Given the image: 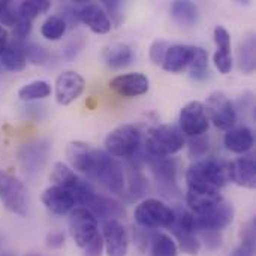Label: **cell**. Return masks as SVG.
I'll use <instances>...</instances> for the list:
<instances>
[{"instance_id":"obj_15","label":"cell","mask_w":256,"mask_h":256,"mask_svg":"<svg viewBox=\"0 0 256 256\" xmlns=\"http://www.w3.org/2000/svg\"><path fill=\"white\" fill-rule=\"evenodd\" d=\"M104 248L108 256H126L129 250V237L118 220L104 222Z\"/></svg>"},{"instance_id":"obj_32","label":"cell","mask_w":256,"mask_h":256,"mask_svg":"<svg viewBox=\"0 0 256 256\" xmlns=\"http://www.w3.org/2000/svg\"><path fill=\"white\" fill-rule=\"evenodd\" d=\"M50 8H51V2L48 0H26L20 3L16 10H18V15L33 21L38 15L48 12Z\"/></svg>"},{"instance_id":"obj_20","label":"cell","mask_w":256,"mask_h":256,"mask_svg":"<svg viewBox=\"0 0 256 256\" xmlns=\"http://www.w3.org/2000/svg\"><path fill=\"white\" fill-rule=\"evenodd\" d=\"M78 18L92 32L98 34H105L111 30V20L105 9L96 3H87L78 10Z\"/></svg>"},{"instance_id":"obj_40","label":"cell","mask_w":256,"mask_h":256,"mask_svg":"<svg viewBox=\"0 0 256 256\" xmlns=\"http://www.w3.org/2000/svg\"><path fill=\"white\" fill-rule=\"evenodd\" d=\"M32 32V21L18 15L16 22L14 24V38L18 42H22Z\"/></svg>"},{"instance_id":"obj_25","label":"cell","mask_w":256,"mask_h":256,"mask_svg":"<svg viewBox=\"0 0 256 256\" xmlns=\"http://www.w3.org/2000/svg\"><path fill=\"white\" fill-rule=\"evenodd\" d=\"M102 57L106 66L112 69H122V68H126L132 62L134 52H132V48L126 44H112L104 50Z\"/></svg>"},{"instance_id":"obj_13","label":"cell","mask_w":256,"mask_h":256,"mask_svg":"<svg viewBox=\"0 0 256 256\" xmlns=\"http://www.w3.org/2000/svg\"><path fill=\"white\" fill-rule=\"evenodd\" d=\"M50 156V142L39 140L22 146L18 152V160L27 174H38Z\"/></svg>"},{"instance_id":"obj_7","label":"cell","mask_w":256,"mask_h":256,"mask_svg":"<svg viewBox=\"0 0 256 256\" xmlns=\"http://www.w3.org/2000/svg\"><path fill=\"white\" fill-rule=\"evenodd\" d=\"M50 180L54 183V186L69 190L74 195L76 204H81V206H84L87 202V200L94 194L92 186L87 182H84L82 178H80L63 162H56L52 165L51 172H50Z\"/></svg>"},{"instance_id":"obj_10","label":"cell","mask_w":256,"mask_h":256,"mask_svg":"<svg viewBox=\"0 0 256 256\" xmlns=\"http://www.w3.org/2000/svg\"><path fill=\"white\" fill-rule=\"evenodd\" d=\"M69 232L76 246L86 248L98 234V219L84 207L74 208L69 216Z\"/></svg>"},{"instance_id":"obj_49","label":"cell","mask_w":256,"mask_h":256,"mask_svg":"<svg viewBox=\"0 0 256 256\" xmlns=\"http://www.w3.org/2000/svg\"><path fill=\"white\" fill-rule=\"evenodd\" d=\"M8 44H9V33L4 27L0 26V52L6 48Z\"/></svg>"},{"instance_id":"obj_26","label":"cell","mask_w":256,"mask_h":256,"mask_svg":"<svg viewBox=\"0 0 256 256\" xmlns=\"http://www.w3.org/2000/svg\"><path fill=\"white\" fill-rule=\"evenodd\" d=\"M256 50V39L255 33H249L243 40L238 44L237 50V57H238V68L243 74L250 75L255 70V51Z\"/></svg>"},{"instance_id":"obj_44","label":"cell","mask_w":256,"mask_h":256,"mask_svg":"<svg viewBox=\"0 0 256 256\" xmlns=\"http://www.w3.org/2000/svg\"><path fill=\"white\" fill-rule=\"evenodd\" d=\"M190 154L195 158H201L207 153L208 150V140H206L204 136H195V140L190 141Z\"/></svg>"},{"instance_id":"obj_51","label":"cell","mask_w":256,"mask_h":256,"mask_svg":"<svg viewBox=\"0 0 256 256\" xmlns=\"http://www.w3.org/2000/svg\"><path fill=\"white\" fill-rule=\"evenodd\" d=\"M2 256H10V255H2Z\"/></svg>"},{"instance_id":"obj_30","label":"cell","mask_w":256,"mask_h":256,"mask_svg":"<svg viewBox=\"0 0 256 256\" xmlns=\"http://www.w3.org/2000/svg\"><path fill=\"white\" fill-rule=\"evenodd\" d=\"M66 28H68L66 22L58 15H51L44 21L40 27V33L48 40H58L63 38Z\"/></svg>"},{"instance_id":"obj_4","label":"cell","mask_w":256,"mask_h":256,"mask_svg":"<svg viewBox=\"0 0 256 256\" xmlns=\"http://www.w3.org/2000/svg\"><path fill=\"white\" fill-rule=\"evenodd\" d=\"M142 134L135 124H122L105 138V150L111 158H134L141 147Z\"/></svg>"},{"instance_id":"obj_2","label":"cell","mask_w":256,"mask_h":256,"mask_svg":"<svg viewBox=\"0 0 256 256\" xmlns=\"http://www.w3.org/2000/svg\"><path fill=\"white\" fill-rule=\"evenodd\" d=\"M230 182L228 164L216 158H206L192 164L186 171L189 192L216 195Z\"/></svg>"},{"instance_id":"obj_36","label":"cell","mask_w":256,"mask_h":256,"mask_svg":"<svg viewBox=\"0 0 256 256\" xmlns=\"http://www.w3.org/2000/svg\"><path fill=\"white\" fill-rule=\"evenodd\" d=\"M24 54L32 64H45L50 58L48 51L38 44H24Z\"/></svg>"},{"instance_id":"obj_23","label":"cell","mask_w":256,"mask_h":256,"mask_svg":"<svg viewBox=\"0 0 256 256\" xmlns=\"http://www.w3.org/2000/svg\"><path fill=\"white\" fill-rule=\"evenodd\" d=\"M224 142L230 152L237 153V154H244L254 147L255 138L249 128L238 126V128H232V129L226 130Z\"/></svg>"},{"instance_id":"obj_19","label":"cell","mask_w":256,"mask_h":256,"mask_svg":"<svg viewBox=\"0 0 256 256\" xmlns=\"http://www.w3.org/2000/svg\"><path fill=\"white\" fill-rule=\"evenodd\" d=\"M84 206H86L84 208H87L96 219H102L104 222L112 219L117 220V218L124 214V210L120 202L98 194H93Z\"/></svg>"},{"instance_id":"obj_6","label":"cell","mask_w":256,"mask_h":256,"mask_svg":"<svg viewBox=\"0 0 256 256\" xmlns=\"http://www.w3.org/2000/svg\"><path fill=\"white\" fill-rule=\"evenodd\" d=\"M135 222L146 230L171 228L176 220L174 208L168 207L165 202L150 198L142 201L134 213Z\"/></svg>"},{"instance_id":"obj_45","label":"cell","mask_w":256,"mask_h":256,"mask_svg":"<svg viewBox=\"0 0 256 256\" xmlns=\"http://www.w3.org/2000/svg\"><path fill=\"white\" fill-rule=\"evenodd\" d=\"M86 256H102L104 252V238L100 234H98L86 248Z\"/></svg>"},{"instance_id":"obj_42","label":"cell","mask_w":256,"mask_h":256,"mask_svg":"<svg viewBox=\"0 0 256 256\" xmlns=\"http://www.w3.org/2000/svg\"><path fill=\"white\" fill-rule=\"evenodd\" d=\"M201 238L206 243V248L210 250H216L222 246V236L218 231H200Z\"/></svg>"},{"instance_id":"obj_17","label":"cell","mask_w":256,"mask_h":256,"mask_svg":"<svg viewBox=\"0 0 256 256\" xmlns=\"http://www.w3.org/2000/svg\"><path fill=\"white\" fill-rule=\"evenodd\" d=\"M230 168V180H232L237 186L246 189H255L256 186V162L252 154L242 156L231 164Z\"/></svg>"},{"instance_id":"obj_35","label":"cell","mask_w":256,"mask_h":256,"mask_svg":"<svg viewBox=\"0 0 256 256\" xmlns=\"http://www.w3.org/2000/svg\"><path fill=\"white\" fill-rule=\"evenodd\" d=\"M147 188V182L146 177L138 171V170H132L129 174V200H136L140 198Z\"/></svg>"},{"instance_id":"obj_43","label":"cell","mask_w":256,"mask_h":256,"mask_svg":"<svg viewBox=\"0 0 256 256\" xmlns=\"http://www.w3.org/2000/svg\"><path fill=\"white\" fill-rule=\"evenodd\" d=\"M84 38L82 36H78V38H74V39H70L69 42H68V45L64 46V57L66 58H69V60H72V58H75L78 54H80V51L84 48Z\"/></svg>"},{"instance_id":"obj_27","label":"cell","mask_w":256,"mask_h":256,"mask_svg":"<svg viewBox=\"0 0 256 256\" xmlns=\"http://www.w3.org/2000/svg\"><path fill=\"white\" fill-rule=\"evenodd\" d=\"M171 15L180 26L190 27L198 21V8L192 2H174L171 6Z\"/></svg>"},{"instance_id":"obj_3","label":"cell","mask_w":256,"mask_h":256,"mask_svg":"<svg viewBox=\"0 0 256 256\" xmlns=\"http://www.w3.org/2000/svg\"><path fill=\"white\" fill-rule=\"evenodd\" d=\"M144 146L148 156L168 158L183 148L184 138L182 130H178L176 126L159 124L148 130Z\"/></svg>"},{"instance_id":"obj_5","label":"cell","mask_w":256,"mask_h":256,"mask_svg":"<svg viewBox=\"0 0 256 256\" xmlns=\"http://www.w3.org/2000/svg\"><path fill=\"white\" fill-rule=\"evenodd\" d=\"M0 201L3 207L21 218L28 213V192L21 180L6 171H0Z\"/></svg>"},{"instance_id":"obj_48","label":"cell","mask_w":256,"mask_h":256,"mask_svg":"<svg viewBox=\"0 0 256 256\" xmlns=\"http://www.w3.org/2000/svg\"><path fill=\"white\" fill-rule=\"evenodd\" d=\"M104 8H105V12L108 14L110 12V15L116 20V22H118L120 21V8H122V2H118V0H116V2H104Z\"/></svg>"},{"instance_id":"obj_9","label":"cell","mask_w":256,"mask_h":256,"mask_svg":"<svg viewBox=\"0 0 256 256\" xmlns=\"http://www.w3.org/2000/svg\"><path fill=\"white\" fill-rule=\"evenodd\" d=\"M208 122L220 130H230L237 122V112L231 99L224 92H213L204 105Z\"/></svg>"},{"instance_id":"obj_18","label":"cell","mask_w":256,"mask_h":256,"mask_svg":"<svg viewBox=\"0 0 256 256\" xmlns=\"http://www.w3.org/2000/svg\"><path fill=\"white\" fill-rule=\"evenodd\" d=\"M42 204L51 213L63 216L68 212L74 210L76 201L69 190L58 188V186H50L42 194Z\"/></svg>"},{"instance_id":"obj_34","label":"cell","mask_w":256,"mask_h":256,"mask_svg":"<svg viewBox=\"0 0 256 256\" xmlns=\"http://www.w3.org/2000/svg\"><path fill=\"white\" fill-rule=\"evenodd\" d=\"M177 252L178 248L170 236L159 234L153 238L152 256H177Z\"/></svg>"},{"instance_id":"obj_21","label":"cell","mask_w":256,"mask_h":256,"mask_svg":"<svg viewBox=\"0 0 256 256\" xmlns=\"http://www.w3.org/2000/svg\"><path fill=\"white\" fill-rule=\"evenodd\" d=\"M195 46L192 45H170V48L165 52L162 68L166 72L177 74L182 72L184 68H188L194 58Z\"/></svg>"},{"instance_id":"obj_29","label":"cell","mask_w":256,"mask_h":256,"mask_svg":"<svg viewBox=\"0 0 256 256\" xmlns=\"http://www.w3.org/2000/svg\"><path fill=\"white\" fill-rule=\"evenodd\" d=\"M178 242V248L183 250V254L190 256H196L201 250V242L196 237V232L182 231V230H171Z\"/></svg>"},{"instance_id":"obj_8","label":"cell","mask_w":256,"mask_h":256,"mask_svg":"<svg viewBox=\"0 0 256 256\" xmlns=\"http://www.w3.org/2000/svg\"><path fill=\"white\" fill-rule=\"evenodd\" d=\"M93 178H96L111 194L120 196L124 195V186H126L124 170L120 165V162H117L108 153L100 152Z\"/></svg>"},{"instance_id":"obj_11","label":"cell","mask_w":256,"mask_h":256,"mask_svg":"<svg viewBox=\"0 0 256 256\" xmlns=\"http://www.w3.org/2000/svg\"><path fill=\"white\" fill-rule=\"evenodd\" d=\"M100 150L93 148L90 144L82 141H70L66 147V158L70 166L93 178Z\"/></svg>"},{"instance_id":"obj_1","label":"cell","mask_w":256,"mask_h":256,"mask_svg":"<svg viewBox=\"0 0 256 256\" xmlns=\"http://www.w3.org/2000/svg\"><path fill=\"white\" fill-rule=\"evenodd\" d=\"M190 213L195 218L196 231H218L220 232L234 220V208L225 201L220 194L201 195L188 192L186 196Z\"/></svg>"},{"instance_id":"obj_31","label":"cell","mask_w":256,"mask_h":256,"mask_svg":"<svg viewBox=\"0 0 256 256\" xmlns=\"http://www.w3.org/2000/svg\"><path fill=\"white\" fill-rule=\"evenodd\" d=\"M190 76L195 80H206L208 76V54L204 48L195 46L194 58L190 62Z\"/></svg>"},{"instance_id":"obj_24","label":"cell","mask_w":256,"mask_h":256,"mask_svg":"<svg viewBox=\"0 0 256 256\" xmlns=\"http://www.w3.org/2000/svg\"><path fill=\"white\" fill-rule=\"evenodd\" d=\"M0 63L4 69L10 72H20L26 69L27 58L24 54V44L14 40L6 45V48L0 52Z\"/></svg>"},{"instance_id":"obj_46","label":"cell","mask_w":256,"mask_h":256,"mask_svg":"<svg viewBox=\"0 0 256 256\" xmlns=\"http://www.w3.org/2000/svg\"><path fill=\"white\" fill-rule=\"evenodd\" d=\"M45 244L48 249H58L64 244V234L62 231H51L46 238H45Z\"/></svg>"},{"instance_id":"obj_22","label":"cell","mask_w":256,"mask_h":256,"mask_svg":"<svg viewBox=\"0 0 256 256\" xmlns=\"http://www.w3.org/2000/svg\"><path fill=\"white\" fill-rule=\"evenodd\" d=\"M152 172L158 183L164 188H176L177 184V162L168 158H148Z\"/></svg>"},{"instance_id":"obj_16","label":"cell","mask_w":256,"mask_h":256,"mask_svg":"<svg viewBox=\"0 0 256 256\" xmlns=\"http://www.w3.org/2000/svg\"><path fill=\"white\" fill-rule=\"evenodd\" d=\"M110 87L120 96L136 98L148 92L150 82L144 74L132 72V74H124V75H118L112 78L110 81Z\"/></svg>"},{"instance_id":"obj_14","label":"cell","mask_w":256,"mask_h":256,"mask_svg":"<svg viewBox=\"0 0 256 256\" xmlns=\"http://www.w3.org/2000/svg\"><path fill=\"white\" fill-rule=\"evenodd\" d=\"M86 87L84 78L75 70H63L56 80V99L60 105H69L76 100Z\"/></svg>"},{"instance_id":"obj_41","label":"cell","mask_w":256,"mask_h":256,"mask_svg":"<svg viewBox=\"0 0 256 256\" xmlns=\"http://www.w3.org/2000/svg\"><path fill=\"white\" fill-rule=\"evenodd\" d=\"M214 42L218 45V50H220V51H231V34H230V32L225 27L218 26L214 28Z\"/></svg>"},{"instance_id":"obj_37","label":"cell","mask_w":256,"mask_h":256,"mask_svg":"<svg viewBox=\"0 0 256 256\" xmlns=\"http://www.w3.org/2000/svg\"><path fill=\"white\" fill-rule=\"evenodd\" d=\"M18 18V10L16 8H14V4L10 2H2L0 0V26H8V27H14V24L16 22Z\"/></svg>"},{"instance_id":"obj_12","label":"cell","mask_w":256,"mask_h":256,"mask_svg":"<svg viewBox=\"0 0 256 256\" xmlns=\"http://www.w3.org/2000/svg\"><path fill=\"white\" fill-rule=\"evenodd\" d=\"M180 130L188 136H202L208 130V118L206 114L204 104L192 100L186 104L180 111Z\"/></svg>"},{"instance_id":"obj_38","label":"cell","mask_w":256,"mask_h":256,"mask_svg":"<svg viewBox=\"0 0 256 256\" xmlns=\"http://www.w3.org/2000/svg\"><path fill=\"white\" fill-rule=\"evenodd\" d=\"M213 62H214V66L218 68V70L220 74H224V75L230 74L231 69H232V56H231V51H220V50H218L214 52Z\"/></svg>"},{"instance_id":"obj_47","label":"cell","mask_w":256,"mask_h":256,"mask_svg":"<svg viewBox=\"0 0 256 256\" xmlns=\"http://www.w3.org/2000/svg\"><path fill=\"white\" fill-rule=\"evenodd\" d=\"M62 12H63V14L58 15V16L66 22V26L75 27V26L78 24V21H80V18H78V10H75V9L70 8V6H64Z\"/></svg>"},{"instance_id":"obj_28","label":"cell","mask_w":256,"mask_h":256,"mask_svg":"<svg viewBox=\"0 0 256 256\" xmlns=\"http://www.w3.org/2000/svg\"><path fill=\"white\" fill-rule=\"evenodd\" d=\"M51 94V86L46 81L36 80L32 82H27L18 90V98L24 102H32V100H39L45 99Z\"/></svg>"},{"instance_id":"obj_50","label":"cell","mask_w":256,"mask_h":256,"mask_svg":"<svg viewBox=\"0 0 256 256\" xmlns=\"http://www.w3.org/2000/svg\"><path fill=\"white\" fill-rule=\"evenodd\" d=\"M28 256H40V255H28Z\"/></svg>"},{"instance_id":"obj_33","label":"cell","mask_w":256,"mask_h":256,"mask_svg":"<svg viewBox=\"0 0 256 256\" xmlns=\"http://www.w3.org/2000/svg\"><path fill=\"white\" fill-rule=\"evenodd\" d=\"M255 254V224L249 222L242 232L240 246L231 254V256H254Z\"/></svg>"},{"instance_id":"obj_39","label":"cell","mask_w":256,"mask_h":256,"mask_svg":"<svg viewBox=\"0 0 256 256\" xmlns=\"http://www.w3.org/2000/svg\"><path fill=\"white\" fill-rule=\"evenodd\" d=\"M170 48V44L164 39H156L152 46H150V60L154 63V64H162L164 62V57H165V52L166 50Z\"/></svg>"}]
</instances>
